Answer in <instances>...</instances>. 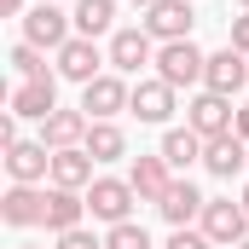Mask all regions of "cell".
<instances>
[{
    "label": "cell",
    "instance_id": "obj_24",
    "mask_svg": "<svg viewBox=\"0 0 249 249\" xmlns=\"http://www.w3.org/2000/svg\"><path fill=\"white\" fill-rule=\"evenodd\" d=\"M12 70H18V81H41V75H53L47 58H41V47H29V41L12 47Z\"/></svg>",
    "mask_w": 249,
    "mask_h": 249
},
{
    "label": "cell",
    "instance_id": "obj_8",
    "mask_svg": "<svg viewBox=\"0 0 249 249\" xmlns=\"http://www.w3.org/2000/svg\"><path fill=\"white\" fill-rule=\"evenodd\" d=\"M6 174H12V186H47L53 180V151L41 139H12L6 145Z\"/></svg>",
    "mask_w": 249,
    "mask_h": 249
},
{
    "label": "cell",
    "instance_id": "obj_27",
    "mask_svg": "<svg viewBox=\"0 0 249 249\" xmlns=\"http://www.w3.org/2000/svg\"><path fill=\"white\" fill-rule=\"evenodd\" d=\"M53 249H105V238L87 232V226H75V232H58V244H53Z\"/></svg>",
    "mask_w": 249,
    "mask_h": 249
},
{
    "label": "cell",
    "instance_id": "obj_22",
    "mask_svg": "<svg viewBox=\"0 0 249 249\" xmlns=\"http://www.w3.org/2000/svg\"><path fill=\"white\" fill-rule=\"evenodd\" d=\"M75 35H87V41H99V35H116L110 23H116V0H75Z\"/></svg>",
    "mask_w": 249,
    "mask_h": 249
},
{
    "label": "cell",
    "instance_id": "obj_5",
    "mask_svg": "<svg viewBox=\"0 0 249 249\" xmlns=\"http://www.w3.org/2000/svg\"><path fill=\"white\" fill-rule=\"evenodd\" d=\"M133 203H139V191L127 186V180H116V174H99V180L87 186V214H93V220H105V226L133 220Z\"/></svg>",
    "mask_w": 249,
    "mask_h": 249
},
{
    "label": "cell",
    "instance_id": "obj_18",
    "mask_svg": "<svg viewBox=\"0 0 249 249\" xmlns=\"http://www.w3.org/2000/svg\"><path fill=\"white\" fill-rule=\"evenodd\" d=\"M87 110H81V105H75V110H53V116H47V122H41V145H47V151H70V145H87Z\"/></svg>",
    "mask_w": 249,
    "mask_h": 249
},
{
    "label": "cell",
    "instance_id": "obj_20",
    "mask_svg": "<svg viewBox=\"0 0 249 249\" xmlns=\"http://www.w3.org/2000/svg\"><path fill=\"white\" fill-rule=\"evenodd\" d=\"M87 220V191H64V186H47V232L58 238V232H75Z\"/></svg>",
    "mask_w": 249,
    "mask_h": 249
},
{
    "label": "cell",
    "instance_id": "obj_25",
    "mask_svg": "<svg viewBox=\"0 0 249 249\" xmlns=\"http://www.w3.org/2000/svg\"><path fill=\"white\" fill-rule=\"evenodd\" d=\"M105 249H151V232H145L139 220H122V226L105 232Z\"/></svg>",
    "mask_w": 249,
    "mask_h": 249
},
{
    "label": "cell",
    "instance_id": "obj_6",
    "mask_svg": "<svg viewBox=\"0 0 249 249\" xmlns=\"http://www.w3.org/2000/svg\"><path fill=\"white\" fill-rule=\"evenodd\" d=\"M238 122V105L226 99V93H209V87H197L186 105V127L191 133H203V139H220V133H232Z\"/></svg>",
    "mask_w": 249,
    "mask_h": 249
},
{
    "label": "cell",
    "instance_id": "obj_4",
    "mask_svg": "<svg viewBox=\"0 0 249 249\" xmlns=\"http://www.w3.org/2000/svg\"><path fill=\"white\" fill-rule=\"evenodd\" d=\"M53 70H58V81H75V87H87V81H99L105 75V64H110V53H99V41H87V35H70L58 53H53Z\"/></svg>",
    "mask_w": 249,
    "mask_h": 249
},
{
    "label": "cell",
    "instance_id": "obj_2",
    "mask_svg": "<svg viewBox=\"0 0 249 249\" xmlns=\"http://www.w3.org/2000/svg\"><path fill=\"white\" fill-rule=\"evenodd\" d=\"M127 105H133V81L116 75V70H105L99 81L81 87V110H87V122H116Z\"/></svg>",
    "mask_w": 249,
    "mask_h": 249
},
{
    "label": "cell",
    "instance_id": "obj_15",
    "mask_svg": "<svg viewBox=\"0 0 249 249\" xmlns=\"http://www.w3.org/2000/svg\"><path fill=\"white\" fill-rule=\"evenodd\" d=\"M203 87L209 93H238V87H249V58L238 53V47H220V53H209V70H203Z\"/></svg>",
    "mask_w": 249,
    "mask_h": 249
},
{
    "label": "cell",
    "instance_id": "obj_32",
    "mask_svg": "<svg viewBox=\"0 0 249 249\" xmlns=\"http://www.w3.org/2000/svg\"><path fill=\"white\" fill-rule=\"evenodd\" d=\"M238 203H244V209H249V186H244V197H238Z\"/></svg>",
    "mask_w": 249,
    "mask_h": 249
},
{
    "label": "cell",
    "instance_id": "obj_11",
    "mask_svg": "<svg viewBox=\"0 0 249 249\" xmlns=\"http://www.w3.org/2000/svg\"><path fill=\"white\" fill-rule=\"evenodd\" d=\"M105 53H110V70H116V75H139L145 64H157V41L145 35V23H133V29H116V35H110Z\"/></svg>",
    "mask_w": 249,
    "mask_h": 249
},
{
    "label": "cell",
    "instance_id": "obj_35",
    "mask_svg": "<svg viewBox=\"0 0 249 249\" xmlns=\"http://www.w3.org/2000/svg\"><path fill=\"white\" fill-rule=\"evenodd\" d=\"M238 249H249V238H244V244H238Z\"/></svg>",
    "mask_w": 249,
    "mask_h": 249
},
{
    "label": "cell",
    "instance_id": "obj_7",
    "mask_svg": "<svg viewBox=\"0 0 249 249\" xmlns=\"http://www.w3.org/2000/svg\"><path fill=\"white\" fill-rule=\"evenodd\" d=\"M70 35H75V18L58 12V6H47V0H41V6H29V12H23V41H29V47L58 53Z\"/></svg>",
    "mask_w": 249,
    "mask_h": 249
},
{
    "label": "cell",
    "instance_id": "obj_17",
    "mask_svg": "<svg viewBox=\"0 0 249 249\" xmlns=\"http://www.w3.org/2000/svg\"><path fill=\"white\" fill-rule=\"evenodd\" d=\"M203 168L214 174V180H238L249 168V145L238 139V133H220V139H209L203 145Z\"/></svg>",
    "mask_w": 249,
    "mask_h": 249
},
{
    "label": "cell",
    "instance_id": "obj_21",
    "mask_svg": "<svg viewBox=\"0 0 249 249\" xmlns=\"http://www.w3.org/2000/svg\"><path fill=\"white\" fill-rule=\"evenodd\" d=\"M203 145H209V139H203V133H191V127H168V133H162V145H157V151H162V162H168V168H174V174H186L191 162H203Z\"/></svg>",
    "mask_w": 249,
    "mask_h": 249
},
{
    "label": "cell",
    "instance_id": "obj_12",
    "mask_svg": "<svg viewBox=\"0 0 249 249\" xmlns=\"http://www.w3.org/2000/svg\"><path fill=\"white\" fill-rule=\"evenodd\" d=\"M145 35L162 47V41H191V23H197V12H191V0H157L145 18Z\"/></svg>",
    "mask_w": 249,
    "mask_h": 249
},
{
    "label": "cell",
    "instance_id": "obj_29",
    "mask_svg": "<svg viewBox=\"0 0 249 249\" xmlns=\"http://www.w3.org/2000/svg\"><path fill=\"white\" fill-rule=\"evenodd\" d=\"M232 133H238V139L249 145V105H238V122H232Z\"/></svg>",
    "mask_w": 249,
    "mask_h": 249
},
{
    "label": "cell",
    "instance_id": "obj_30",
    "mask_svg": "<svg viewBox=\"0 0 249 249\" xmlns=\"http://www.w3.org/2000/svg\"><path fill=\"white\" fill-rule=\"evenodd\" d=\"M23 12H29L23 0H0V18H23Z\"/></svg>",
    "mask_w": 249,
    "mask_h": 249
},
{
    "label": "cell",
    "instance_id": "obj_34",
    "mask_svg": "<svg viewBox=\"0 0 249 249\" xmlns=\"http://www.w3.org/2000/svg\"><path fill=\"white\" fill-rule=\"evenodd\" d=\"M238 6H244V12H249V0H238Z\"/></svg>",
    "mask_w": 249,
    "mask_h": 249
},
{
    "label": "cell",
    "instance_id": "obj_3",
    "mask_svg": "<svg viewBox=\"0 0 249 249\" xmlns=\"http://www.w3.org/2000/svg\"><path fill=\"white\" fill-rule=\"evenodd\" d=\"M197 226L209 232V244H214V249H238V244L249 238V209H244V203H232V197H209Z\"/></svg>",
    "mask_w": 249,
    "mask_h": 249
},
{
    "label": "cell",
    "instance_id": "obj_19",
    "mask_svg": "<svg viewBox=\"0 0 249 249\" xmlns=\"http://www.w3.org/2000/svg\"><path fill=\"white\" fill-rule=\"evenodd\" d=\"M99 162L87 157V145H70V151H53V180L47 186H64V191H87L99 174H93Z\"/></svg>",
    "mask_w": 249,
    "mask_h": 249
},
{
    "label": "cell",
    "instance_id": "obj_31",
    "mask_svg": "<svg viewBox=\"0 0 249 249\" xmlns=\"http://www.w3.org/2000/svg\"><path fill=\"white\" fill-rule=\"evenodd\" d=\"M127 6H139V12H151V6H157V0H127Z\"/></svg>",
    "mask_w": 249,
    "mask_h": 249
},
{
    "label": "cell",
    "instance_id": "obj_9",
    "mask_svg": "<svg viewBox=\"0 0 249 249\" xmlns=\"http://www.w3.org/2000/svg\"><path fill=\"white\" fill-rule=\"evenodd\" d=\"M6 105H12V116H18V122H47V116L58 110V70H53V75H41V81H18Z\"/></svg>",
    "mask_w": 249,
    "mask_h": 249
},
{
    "label": "cell",
    "instance_id": "obj_10",
    "mask_svg": "<svg viewBox=\"0 0 249 249\" xmlns=\"http://www.w3.org/2000/svg\"><path fill=\"white\" fill-rule=\"evenodd\" d=\"M174 110H180V105H174V87H168L162 75H139V81H133V105H127V116H139V122H151V127H168Z\"/></svg>",
    "mask_w": 249,
    "mask_h": 249
},
{
    "label": "cell",
    "instance_id": "obj_23",
    "mask_svg": "<svg viewBox=\"0 0 249 249\" xmlns=\"http://www.w3.org/2000/svg\"><path fill=\"white\" fill-rule=\"evenodd\" d=\"M87 157H93V162H122L127 157V133L116 122H93L87 127Z\"/></svg>",
    "mask_w": 249,
    "mask_h": 249
},
{
    "label": "cell",
    "instance_id": "obj_33",
    "mask_svg": "<svg viewBox=\"0 0 249 249\" xmlns=\"http://www.w3.org/2000/svg\"><path fill=\"white\" fill-rule=\"evenodd\" d=\"M18 249H47V244H18Z\"/></svg>",
    "mask_w": 249,
    "mask_h": 249
},
{
    "label": "cell",
    "instance_id": "obj_13",
    "mask_svg": "<svg viewBox=\"0 0 249 249\" xmlns=\"http://www.w3.org/2000/svg\"><path fill=\"white\" fill-rule=\"evenodd\" d=\"M0 220H6L12 232L41 226V220H47V186H6V197H0Z\"/></svg>",
    "mask_w": 249,
    "mask_h": 249
},
{
    "label": "cell",
    "instance_id": "obj_16",
    "mask_svg": "<svg viewBox=\"0 0 249 249\" xmlns=\"http://www.w3.org/2000/svg\"><path fill=\"white\" fill-rule=\"evenodd\" d=\"M203 203H209V197H203V191L191 186L186 174H174V186L162 191V203H157V214H162L168 226H191V220H203Z\"/></svg>",
    "mask_w": 249,
    "mask_h": 249
},
{
    "label": "cell",
    "instance_id": "obj_1",
    "mask_svg": "<svg viewBox=\"0 0 249 249\" xmlns=\"http://www.w3.org/2000/svg\"><path fill=\"white\" fill-rule=\"evenodd\" d=\"M203 70H209V53L197 41H162L157 47V75L180 93V87H203Z\"/></svg>",
    "mask_w": 249,
    "mask_h": 249
},
{
    "label": "cell",
    "instance_id": "obj_14",
    "mask_svg": "<svg viewBox=\"0 0 249 249\" xmlns=\"http://www.w3.org/2000/svg\"><path fill=\"white\" fill-rule=\"evenodd\" d=\"M127 186L139 191V203H151V209H157V203H162V191L174 186V168L162 162V151H151V157H133V162H127Z\"/></svg>",
    "mask_w": 249,
    "mask_h": 249
},
{
    "label": "cell",
    "instance_id": "obj_28",
    "mask_svg": "<svg viewBox=\"0 0 249 249\" xmlns=\"http://www.w3.org/2000/svg\"><path fill=\"white\" fill-rule=\"evenodd\" d=\"M226 47H238V53L249 58V12H244V18H232V41H226Z\"/></svg>",
    "mask_w": 249,
    "mask_h": 249
},
{
    "label": "cell",
    "instance_id": "obj_36",
    "mask_svg": "<svg viewBox=\"0 0 249 249\" xmlns=\"http://www.w3.org/2000/svg\"><path fill=\"white\" fill-rule=\"evenodd\" d=\"M191 6H197V0H191Z\"/></svg>",
    "mask_w": 249,
    "mask_h": 249
},
{
    "label": "cell",
    "instance_id": "obj_26",
    "mask_svg": "<svg viewBox=\"0 0 249 249\" xmlns=\"http://www.w3.org/2000/svg\"><path fill=\"white\" fill-rule=\"evenodd\" d=\"M162 249H214V244H209V232H203V226H197V232H191V226H174Z\"/></svg>",
    "mask_w": 249,
    "mask_h": 249
}]
</instances>
